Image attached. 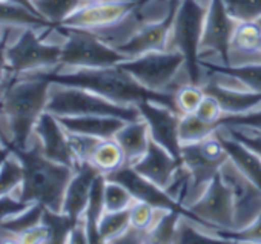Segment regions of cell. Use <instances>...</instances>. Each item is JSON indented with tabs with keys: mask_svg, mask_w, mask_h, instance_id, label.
I'll return each instance as SVG.
<instances>
[{
	"mask_svg": "<svg viewBox=\"0 0 261 244\" xmlns=\"http://www.w3.org/2000/svg\"><path fill=\"white\" fill-rule=\"evenodd\" d=\"M51 82L34 74L11 75L0 98V143L5 151L25 149L34 125L46 111Z\"/></svg>",
	"mask_w": 261,
	"mask_h": 244,
	"instance_id": "6da1fadb",
	"label": "cell"
},
{
	"mask_svg": "<svg viewBox=\"0 0 261 244\" xmlns=\"http://www.w3.org/2000/svg\"><path fill=\"white\" fill-rule=\"evenodd\" d=\"M28 74L39 75L42 78L49 80L51 83L83 88L109 101L124 106H137L143 101H152L177 111L174 94L155 92L145 88L120 65L106 66V68L51 69V71H37Z\"/></svg>",
	"mask_w": 261,
	"mask_h": 244,
	"instance_id": "7a4b0ae2",
	"label": "cell"
},
{
	"mask_svg": "<svg viewBox=\"0 0 261 244\" xmlns=\"http://www.w3.org/2000/svg\"><path fill=\"white\" fill-rule=\"evenodd\" d=\"M14 152L23 165V183L17 198L23 203H39L51 210L62 212L66 186L75 169L49 160L40 149L34 135L25 149Z\"/></svg>",
	"mask_w": 261,
	"mask_h": 244,
	"instance_id": "3957f363",
	"label": "cell"
},
{
	"mask_svg": "<svg viewBox=\"0 0 261 244\" xmlns=\"http://www.w3.org/2000/svg\"><path fill=\"white\" fill-rule=\"evenodd\" d=\"M206 13V4H201L198 0H180L168 43V49H175L183 54L185 71L189 83L200 86L206 80L200 59V45Z\"/></svg>",
	"mask_w": 261,
	"mask_h": 244,
	"instance_id": "277c9868",
	"label": "cell"
},
{
	"mask_svg": "<svg viewBox=\"0 0 261 244\" xmlns=\"http://www.w3.org/2000/svg\"><path fill=\"white\" fill-rule=\"evenodd\" d=\"M46 111L56 117L108 115L118 117L124 121H134L142 118L137 106L118 104L88 89L60 83H51Z\"/></svg>",
	"mask_w": 261,
	"mask_h": 244,
	"instance_id": "5b68a950",
	"label": "cell"
},
{
	"mask_svg": "<svg viewBox=\"0 0 261 244\" xmlns=\"http://www.w3.org/2000/svg\"><path fill=\"white\" fill-rule=\"evenodd\" d=\"M139 83L155 92L174 94L178 86L188 83L185 57L175 49L151 51L120 63Z\"/></svg>",
	"mask_w": 261,
	"mask_h": 244,
	"instance_id": "8992f818",
	"label": "cell"
},
{
	"mask_svg": "<svg viewBox=\"0 0 261 244\" xmlns=\"http://www.w3.org/2000/svg\"><path fill=\"white\" fill-rule=\"evenodd\" d=\"M54 28L65 39L62 42L60 65L56 69L106 68L120 65L129 59L92 31L65 26Z\"/></svg>",
	"mask_w": 261,
	"mask_h": 244,
	"instance_id": "52a82bcc",
	"label": "cell"
},
{
	"mask_svg": "<svg viewBox=\"0 0 261 244\" xmlns=\"http://www.w3.org/2000/svg\"><path fill=\"white\" fill-rule=\"evenodd\" d=\"M37 28H23L17 39L5 45L4 52L10 68L14 75L51 71L60 65L62 43H49L42 39Z\"/></svg>",
	"mask_w": 261,
	"mask_h": 244,
	"instance_id": "ba28073f",
	"label": "cell"
},
{
	"mask_svg": "<svg viewBox=\"0 0 261 244\" xmlns=\"http://www.w3.org/2000/svg\"><path fill=\"white\" fill-rule=\"evenodd\" d=\"M227 160L229 155L217 132L198 143L181 146V161L191 174V189L185 203L186 207L201 197Z\"/></svg>",
	"mask_w": 261,
	"mask_h": 244,
	"instance_id": "9c48e42d",
	"label": "cell"
},
{
	"mask_svg": "<svg viewBox=\"0 0 261 244\" xmlns=\"http://www.w3.org/2000/svg\"><path fill=\"white\" fill-rule=\"evenodd\" d=\"M237 20L227 13L223 0H209L203 26L200 59L229 65V51Z\"/></svg>",
	"mask_w": 261,
	"mask_h": 244,
	"instance_id": "30bf717a",
	"label": "cell"
},
{
	"mask_svg": "<svg viewBox=\"0 0 261 244\" xmlns=\"http://www.w3.org/2000/svg\"><path fill=\"white\" fill-rule=\"evenodd\" d=\"M194 221L211 230H232L233 221V200L227 184L220 174L209 183L198 200L188 206Z\"/></svg>",
	"mask_w": 261,
	"mask_h": 244,
	"instance_id": "8fae6325",
	"label": "cell"
},
{
	"mask_svg": "<svg viewBox=\"0 0 261 244\" xmlns=\"http://www.w3.org/2000/svg\"><path fill=\"white\" fill-rule=\"evenodd\" d=\"M139 5L140 0H89L57 26L103 31L123 22Z\"/></svg>",
	"mask_w": 261,
	"mask_h": 244,
	"instance_id": "7c38bea8",
	"label": "cell"
},
{
	"mask_svg": "<svg viewBox=\"0 0 261 244\" xmlns=\"http://www.w3.org/2000/svg\"><path fill=\"white\" fill-rule=\"evenodd\" d=\"M233 200V229H243L261 215V189L252 183L229 158L220 169ZM232 229V230H233Z\"/></svg>",
	"mask_w": 261,
	"mask_h": 244,
	"instance_id": "4fadbf2b",
	"label": "cell"
},
{
	"mask_svg": "<svg viewBox=\"0 0 261 244\" xmlns=\"http://www.w3.org/2000/svg\"><path fill=\"white\" fill-rule=\"evenodd\" d=\"M178 4H180V0H171L169 11L166 13V16H163L162 19L143 23L127 40H124L115 48L124 56H127L129 59L139 57L151 51L168 49L169 36H171V30L174 25Z\"/></svg>",
	"mask_w": 261,
	"mask_h": 244,
	"instance_id": "5bb4252c",
	"label": "cell"
},
{
	"mask_svg": "<svg viewBox=\"0 0 261 244\" xmlns=\"http://www.w3.org/2000/svg\"><path fill=\"white\" fill-rule=\"evenodd\" d=\"M105 177H106V180L118 181L120 184H123L130 194H133L134 200H137V201H145V203H148L157 209H163V210H180L194 220L192 213L189 212V209L186 206H181L180 203H177L163 187L157 186L149 178L139 174L133 166L123 165L120 169H117L112 174L105 175Z\"/></svg>",
	"mask_w": 261,
	"mask_h": 244,
	"instance_id": "9a60e30c",
	"label": "cell"
},
{
	"mask_svg": "<svg viewBox=\"0 0 261 244\" xmlns=\"http://www.w3.org/2000/svg\"><path fill=\"white\" fill-rule=\"evenodd\" d=\"M142 118L148 123L151 139L181 160V142L178 137V123L181 114L152 101L137 104Z\"/></svg>",
	"mask_w": 261,
	"mask_h": 244,
	"instance_id": "2e32d148",
	"label": "cell"
},
{
	"mask_svg": "<svg viewBox=\"0 0 261 244\" xmlns=\"http://www.w3.org/2000/svg\"><path fill=\"white\" fill-rule=\"evenodd\" d=\"M34 139L37 140L42 152L53 161L77 169L82 163L77 161L69 140L68 132L62 126L59 118L51 112L45 111L34 125Z\"/></svg>",
	"mask_w": 261,
	"mask_h": 244,
	"instance_id": "e0dca14e",
	"label": "cell"
},
{
	"mask_svg": "<svg viewBox=\"0 0 261 244\" xmlns=\"http://www.w3.org/2000/svg\"><path fill=\"white\" fill-rule=\"evenodd\" d=\"M201 86L206 94L220 101L224 115H240L261 107V92L246 89L237 82L235 85H220L212 78H206Z\"/></svg>",
	"mask_w": 261,
	"mask_h": 244,
	"instance_id": "ac0fdd59",
	"label": "cell"
},
{
	"mask_svg": "<svg viewBox=\"0 0 261 244\" xmlns=\"http://www.w3.org/2000/svg\"><path fill=\"white\" fill-rule=\"evenodd\" d=\"M181 163L180 158L174 157L168 149L151 139L146 154L133 168L157 186L166 189Z\"/></svg>",
	"mask_w": 261,
	"mask_h": 244,
	"instance_id": "d6986e66",
	"label": "cell"
},
{
	"mask_svg": "<svg viewBox=\"0 0 261 244\" xmlns=\"http://www.w3.org/2000/svg\"><path fill=\"white\" fill-rule=\"evenodd\" d=\"M100 172L88 161L82 163L72 174L63 197L62 212L74 220H80L92 189V183Z\"/></svg>",
	"mask_w": 261,
	"mask_h": 244,
	"instance_id": "ffe728a7",
	"label": "cell"
},
{
	"mask_svg": "<svg viewBox=\"0 0 261 244\" xmlns=\"http://www.w3.org/2000/svg\"><path fill=\"white\" fill-rule=\"evenodd\" d=\"M261 63V26L258 22H238L232 36L229 65Z\"/></svg>",
	"mask_w": 261,
	"mask_h": 244,
	"instance_id": "44dd1931",
	"label": "cell"
},
{
	"mask_svg": "<svg viewBox=\"0 0 261 244\" xmlns=\"http://www.w3.org/2000/svg\"><path fill=\"white\" fill-rule=\"evenodd\" d=\"M68 132L91 135L100 140L114 139L115 134L126 123L118 117L108 115H79V117H57Z\"/></svg>",
	"mask_w": 261,
	"mask_h": 244,
	"instance_id": "7402d4cb",
	"label": "cell"
},
{
	"mask_svg": "<svg viewBox=\"0 0 261 244\" xmlns=\"http://www.w3.org/2000/svg\"><path fill=\"white\" fill-rule=\"evenodd\" d=\"M114 139L124 154V165L134 166L146 154L151 142L148 123L143 118L126 121Z\"/></svg>",
	"mask_w": 261,
	"mask_h": 244,
	"instance_id": "603a6c76",
	"label": "cell"
},
{
	"mask_svg": "<svg viewBox=\"0 0 261 244\" xmlns=\"http://www.w3.org/2000/svg\"><path fill=\"white\" fill-rule=\"evenodd\" d=\"M217 135L220 137L229 158L235 163V166L261 189V158L252 149L240 143L238 140L232 139L223 128H218Z\"/></svg>",
	"mask_w": 261,
	"mask_h": 244,
	"instance_id": "cb8c5ba5",
	"label": "cell"
},
{
	"mask_svg": "<svg viewBox=\"0 0 261 244\" xmlns=\"http://www.w3.org/2000/svg\"><path fill=\"white\" fill-rule=\"evenodd\" d=\"M201 66L207 72L223 74L235 80L240 86L261 92V63L246 65H221L211 60H201Z\"/></svg>",
	"mask_w": 261,
	"mask_h": 244,
	"instance_id": "d4e9b609",
	"label": "cell"
},
{
	"mask_svg": "<svg viewBox=\"0 0 261 244\" xmlns=\"http://www.w3.org/2000/svg\"><path fill=\"white\" fill-rule=\"evenodd\" d=\"M105 184H106V177L103 174H98L92 183L91 195L86 204V209L82 215L86 230H88V238L89 242H100V235H98V221L101 215L106 212L105 207Z\"/></svg>",
	"mask_w": 261,
	"mask_h": 244,
	"instance_id": "484cf974",
	"label": "cell"
},
{
	"mask_svg": "<svg viewBox=\"0 0 261 244\" xmlns=\"http://www.w3.org/2000/svg\"><path fill=\"white\" fill-rule=\"evenodd\" d=\"M0 28H54L37 13L0 0Z\"/></svg>",
	"mask_w": 261,
	"mask_h": 244,
	"instance_id": "4316f807",
	"label": "cell"
},
{
	"mask_svg": "<svg viewBox=\"0 0 261 244\" xmlns=\"http://www.w3.org/2000/svg\"><path fill=\"white\" fill-rule=\"evenodd\" d=\"M88 163H91L100 174L109 175L124 165V154L115 139H106L98 142Z\"/></svg>",
	"mask_w": 261,
	"mask_h": 244,
	"instance_id": "83f0119b",
	"label": "cell"
},
{
	"mask_svg": "<svg viewBox=\"0 0 261 244\" xmlns=\"http://www.w3.org/2000/svg\"><path fill=\"white\" fill-rule=\"evenodd\" d=\"M174 242L175 244H221L226 241L221 236H218L215 230H211L194 221L191 216L183 215L180 218Z\"/></svg>",
	"mask_w": 261,
	"mask_h": 244,
	"instance_id": "f1b7e54d",
	"label": "cell"
},
{
	"mask_svg": "<svg viewBox=\"0 0 261 244\" xmlns=\"http://www.w3.org/2000/svg\"><path fill=\"white\" fill-rule=\"evenodd\" d=\"M33 4L40 17L53 26H57L83 7L86 0H33Z\"/></svg>",
	"mask_w": 261,
	"mask_h": 244,
	"instance_id": "f546056e",
	"label": "cell"
},
{
	"mask_svg": "<svg viewBox=\"0 0 261 244\" xmlns=\"http://www.w3.org/2000/svg\"><path fill=\"white\" fill-rule=\"evenodd\" d=\"M23 175L25 171L22 161L14 152L8 151L2 166H0V198L7 195H14L17 198L23 183Z\"/></svg>",
	"mask_w": 261,
	"mask_h": 244,
	"instance_id": "4dcf8cb0",
	"label": "cell"
},
{
	"mask_svg": "<svg viewBox=\"0 0 261 244\" xmlns=\"http://www.w3.org/2000/svg\"><path fill=\"white\" fill-rule=\"evenodd\" d=\"M77 221L79 220H74L63 212H57V210H51V209L45 207L43 216H42V224L48 230L46 242H53V244L68 242L69 233Z\"/></svg>",
	"mask_w": 261,
	"mask_h": 244,
	"instance_id": "1f68e13d",
	"label": "cell"
},
{
	"mask_svg": "<svg viewBox=\"0 0 261 244\" xmlns=\"http://www.w3.org/2000/svg\"><path fill=\"white\" fill-rule=\"evenodd\" d=\"M218 128H220L218 125H211L200 120L195 114H185L180 117V123H178V137L181 146L198 143L206 137L212 135Z\"/></svg>",
	"mask_w": 261,
	"mask_h": 244,
	"instance_id": "d6a6232c",
	"label": "cell"
},
{
	"mask_svg": "<svg viewBox=\"0 0 261 244\" xmlns=\"http://www.w3.org/2000/svg\"><path fill=\"white\" fill-rule=\"evenodd\" d=\"M129 226V209L114 212L106 210L98 221L100 242H114Z\"/></svg>",
	"mask_w": 261,
	"mask_h": 244,
	"instance_id": "836d02e7",
	"label": "cell"
},
{
	"mask_svg": "<svg viewBox=\"0 0 261 244\" xmlns=\"http://www.w3.org/2000/svg\"><path fill=\"white\" fill-rule=\"evenodd\" d=\"M185 213L180 210H165L160 218L155 221L149 233V242H163V244H172L175 241L177 227L180 223V218Z\"/></svg>",
	"mask_w": 261,
	"mask_h": 244,
	"instance_id": "e575fe53",
	"label": "cell"
},
{
	"mask_svg": "<svg viewBox=\"0 0 261 244\" xmlns=\"http://www.w3.org/2000/svg\"><path fill=\"white\" fill-rule=\"evenodd\" d=\"M206 92L203 86L194 85V83H183L178 86L174 92V101L177 111L185 115V114H195L201 100L204 98Z\"/></svg>",
	"mask_w": 261,
	"mask_h": 244,
	"instance_id": "d590c367",
	"label": "cell"
},
{
	"mask_svg": "<svg viewBox=\"0 0 261 244\" xmlns=\"http://www.w3.org/2000/svg\"><path fill=\"white\" fill-rule=\"evenodd\" d=\"M163 209H157L145 201H134L133 206L129 207V221L130 226H134L140 230L149 232L152 229V226L155 224V221L160 218V215L163 213Z\"/></svg>",
	"mask_w": 261,
	"mask_h": 244,
	"instance_id": "8d00e7d4",
	"label": "cell"
},
{
	"mask_svg": "<svg viewBox=\"0 0 261 244\" xmlns=\"http://www.w3.org/2000/svg\"><path fill=\"white\" fill-rule=\"evenodd\" d=\"M134 197L118 181L106 180L105 184V207L106 210H126L133 206Z\"/></svg>",
	"mask_w": 261,
	"mask_h": 244,
	"instance_id": "74e56055",
	"label": "cell"
},
{
	"mask_svg": "<svg viewBox=\"0 0 261 244\" xmlns=\"http://www.w3.org/2000/svg\"><path fill=\"white\" fill-rule=\"evenodd\" d=\"M227 13L237 22H258L261 19V0H223Z\"/></svg>",
	"mask_w": 261,
	"mask_h": 244,
	"instance_id": "f35d334b",
	"label": "cell"
},
{
	"mask_svg": "<svg viewBox=\"0 0 261 244\" xmlns=\"http://www.w3.org/2000/svg\"><path fill=\"white\" fill-rule=\"evenodd\" d=\"M220 128H237V129H244V131H252L261 134V107L240 114V115H224L220 123Z\"/></svg>",
	"mask_w": 261,
	"mask_h": 244,
	"instance_id": "ab89813d",
	"label": "cell"
},
{
	"mask_svg": "<svg viewBox=\"0 0 261 244\" xmlns=\"http://www.w3.org/2000/svg\"><path fill=\"white\" fill-rule=\"evenodd\" d=\"M226 242H256L261 244V215L243 229L233 230H215Z\"/></svg>",
	"mask_w": 261,
	"mask_h": 244,
	"instance_id": "60d3db41",
	"label": "cell"
},
{
	"mask_svg": "<svg viewBox=\"0 0 261 244\" xmlns=\"http://www.w3.org/2000/svg\"><path fill=\"white\" fill-rule=\"evenodd\" d=\"M68 140H69L71 149L79 163L89 161L95 146L100 142V139H95L91 135H83V134H75V132H68Z\"/></svg>",
	"mask_w": 261,
	"mask_h": 244,
	"instance_id": "b9f144b4",
	"label": "cell"
},
{
	"mask_svg": "<svg viewBox=\"0 0 261 244\" xmlns=\"http://www.w3.org/2000/svg\"><path fill=\"white\" fill-rule=\"evenodd\" d=\"M195 115H197L200 120L206 121V123L218 125V123H220V120L224 117V111H223L220 101H218L214 95L206 94L204 98L201 100V103H200V106H198Z\"/></svg>",
	"mask_w": 261,
	"mask_h": 244,
	"instance_id": "7bdbcfd3",
	"label": "cell"
},
{
	"mask_svg": "<svg viewBox=\"0 0 261 244\" xmlns=\"http://www.w3.org/2000/svg\"><path fill=\"white\" fill-rule=\"evenodd\" d=\"M232 139L238 140L249 149H252L255 154L259 155L261 158V134L252 132V131H244V129H237V128H223Z\"/></svg>",
	"mask_w": 261,
	"mask_h": 244,
	"instance_id": "ee69618b",
	"label": "cell"
},
{
	"mask_svg": "<svg viewBox=\"0 0 261 244\" xmlns=\"http://www.w3.org/2000/svg\"><path fill=\"white\" fill-rule=\"evenodd\" d=\"M30 204L20 201L19 198H16L14 195H7L0 198V221H4L13 215L20 213L22 210H25Z\"/></svg>",
	"mask_w": 261,
	"mask_h": 244,
	"instance_id": "f6af8a7d",
	"label": "cell"
},
{
	"mask_svg": "<svg viewBox=\"0 0 261 244\" xmlns=\"http://www.w3.org/2000/svg\"><path fill=\"white\" fill-rule=\"evenodd\" d=\"M149 242V233L140 230L134 226H129L115 241L114 244H143Z\"/></svg>",
	"mask_w": 261,
	"mask_h": 244,
	"instance_id": "bcb514c9",
	"label": "cell"
},
{
	"mask_svg": "<svg viewBox=\"0 0 261 244\" xmlns=\"http://www.w3.org/2000/svg\"><path fill=\"white\" fill-rule=\"evenodd\" d=\"M46 241H48V230L43 224L25 232L17 239V242H46Z\"/></svg>",
	"mask_w": 261,
	"mask_h": 244,
	"instance_id": "7dc6e473",
	"label": "cell"
},
{
	"mask_svg": "<svg viewBox=\"0 0 261 244\" xmlns=\"http://www.w3.org/2000/svg\"><path fill=\"white\" fill-rule=\"evenodd\" d=\"M68 242H72V244H86V242H89L88 230H86V224H85L83 218H80L74 224V227H72V230L69 233Z\"/></svg>",
	"mask_w": 261,
	"mask_h": 244,
	"instance_id": "c3c4849f",
	"label": "cell"
},
{
	"mask_svg": "<svg viewBox=\"0 0 261 244\" xmlns=\"http://www.w3.org/2000/svg\"><path fill=\"white\" fill-rule=\"evenodd\" d=\"M8 75H13L10 72V68H8V63H7V59H5V52L4 49H0V88H4L8 85ZM11 78V77H10ZM2 94V92H0Z\"/></svg>",
	"mask_w": 261,
	"mask_h": 244,
	"instance_id": "681fc988",
	"label": "cell"
},
{
	"mask_svg": "<svg viewBox=\"0 0 261 244\" xmlns=\"http://www.w3.org/2000/svg\"><path fill=\"white\" fill-rule=\"evenodd\" d=\"M4 2L16 4V5L25 7V8H28V10H31V11H34V13H37V11H36V8H34V4H33V0H4ZM37 14H39V13H37ZM42 19H43V17H42Z\"/></svg>",
	"mask_w": 261,
	"mask_h": 244,
	"instance_id": "f907efd6",
	"label": "cell"
},
{
	"mask_svg": "<svg viewBox=\"0 0 261 244\" xmlns=\"http://www.w3.org/2000/svg\"><path fill=\"white\" fill-rule=\"evenodd\" d=\"M7 154H8V151H0V166H2V161L7 157Z\"/></svg>",
	"mask_w": 261,
	"mask_h": 244,
	"instance_id": "816d5d0a",
	"label": "cell"
},
{
	"mask_svg": "<svg viewBox=\"0 0 261 244\" xmlns=\"http://www.w3.org/2000/svg\"><path fill=\"white\" fill-rule=\"evenodd\" d=\"M5 48V40H4V36L0 34V49H4Z\"/></svg>",
	"mask_w": 261,
	"mask_h": 244,
	"instance_id": "f5cc1de1",
	"label": "cell"
},
{
	"mask_svg": "<svg viewBox=\"0 0 261 244\" xmlns=\"http://www.w3.org/2000/svg\"><path fill=\"white\" fill-rule=\"evenodd\" d=\"M198 2H201V4H206V5H207V4H209V0H198Z\"/></svg>",
	"mask_w": 261,
	"mask_h": 244,
	"instance_id": "db71d44e",
	"label": "cell"
},
{
	"mask_svg": "<svg viewBox=\"0 0 261 244\" xmlns=\"http://www.w3.org/2000/svg\"><path fill=\"white\" fill-rule=\"evenodd\" d=\"M146 2H149V0H140V4H146Z\"/></svg>",
	"mask_w": 261,
	"mask_h": 244,
	"instance_id": "11a10c76",
	"label": "cell"
},
{
	"mask_svg": "<svg viewBox=\"0 0 261 244\" xmlns=\"http://www.w3.org/2000/svg\"><path fill=\"white\" fill-rule=\"evenodd\" d=\"M0 151H5V149H4V146H2V143H0Z\"/></svg>",
	"mask_w": 261,
	"mask_h": 244,
	"instance_id": "9f6ffc18",
	"label": "cell"
},
{
	"mask_svg": "<svg viewBox=\"0 0 261 244\" xmlns=\"http://www.w3.org/2000/svg\"><path fill=\"white\" fill-rule=\"evenodd\" d=\"M258 23H259V26H261V19H259V20H258Z\"/></svg>",
	"mask_w": 261,
	"mask_h": 244,
	"instance_id": "6f0895ef",
	"label": "cell"
},
{
	"mask_svg": "<svg viewBox=\"0 0 261 244\" xmlns=\"http://www.w3.org/2000/svg\"><path fill=\"white\" fill-rule=\"evenodd\" d=\"M0 242H4V239H2V238H0Z\"/></svg>",
	"mask_w": 261,
	"mask_h": 244,
	"instance_id": "680465c9",
	"label": "cell"
},
{
	"mask_svg": "<svg viewBox=\"0 0 261 244\" xmlns=\"http://www.w3.org/2000/svg\"><path fill=\"white\" fill-rule=\"evenodd\" d=\"M86 2H89V0H86Z\"/></svg>",
	"mask_w": 261,
	"mask_h": 244,
	"instance_id": "91938a15",
	"label": "cell"
}]
</instances>
